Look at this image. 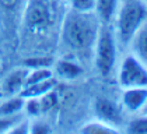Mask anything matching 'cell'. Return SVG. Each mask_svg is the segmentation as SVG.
<instances>
[{
  "label": "cell",
  "mask_w": 147,
  "mask_h": 134,
  "mask_svg": "<svg viewBox=\"0 0 147 134\" xmlns=\"http://www.w3.org/2000/svg\"><path fill=\"white\" fill-rule=\"evenodd\" d=\"M92 109L97 119L109 123L118 129H119V124H122L123 122V108L107 96L95 98Z\"/></svg>",
  "instance_id": "6"
},
{
  "label": "cell",
  "mask_w": 147,
  "mask_h": 134,
  "mask_svg": "<svg viewBox=\"0 0 147 134\" xmlns=\"http://www.w3.org/2000/svg\"><path fill=\"white\" fill-rule=\"evenodd\" d=\"M63 1H67V3H69V1H70V0H63Z\"/></svg>",
  "instance_id": "23"
},
{
  "label": "cell",
  "mask_w": 147,
  "mask_h": 134,
  "mask_svg": "<svg viewBox=\"0 0 147 134\" xmlns=\"http://www.w3.org/2000/svg\"><path fill=\"white\" fill-rule=\"evenodd\" d=\"M20 119H23V116H17V117H3V116H0V134L9 133L10 129H11Z\"/></svg>",
  "instance_id": "18"
},
{
  "label": "cell",
  "mask_w": 147,
  "mask_h": 134,
  "mask_svg": "<svg viewBox=\"0 0 147 134\" xmlns=\"http://www.w3.org/2000/svg\"><path fill=\"white\" fill-rule=\"evenodd\" d=\"M21 0H0V4L7 9V10H11V9H16L18 4H20Z\"/></svg>",
  "instance_id": "20"
},
{
  "label": "cell",
  "mask_w": 147,
  "mask_h": 134,
  "mask_svg": "<svg viewBox=\"0 0 147 134\" xmlns=\"http://www.w3.org/2000/svg\"><path fill=\"white\" fill-rule=\"evenodd\" d=\"M69 6H70V9L76 11L90 13V11L95 10V0H70Z\"/></svg>",
  "instance_id": "17"
},
{
  "label": "cell",
  "mask_w": 147,
  "mask_h": 134,
  "mask_svg": "<svg viewBox=\"0 0 147 134\" xmlns=\"http://www.w3.org/2000/svg\"><path fill=\"white\" fill-rule=\"evenodd\" d=\"M116 80L121 88L147 87V64L129 53L116 67Z\"/></svg>",
  "instance_id": "5"
},
{
  "label": "cell",
  "mask_w": 147,
  "mask_h": 134,
  "mask_svg": "<svg viewBox=\"0 0 147 134\" xmlns=\"http://www.w3.org/2000/svg\"><path fill=\"white\" fill-rule=\"evenodd\" d=\"M52 68L55 77L65 81L77 80L84 74V67L81 66V63L77 59L73 57H62L59 60H55Z\"/></svg>",
  "instance_id": "8"
},
{
  "label": "cell",
  "mask_w": 147,
  "mask_h": 134,
  "mask_svg": "<svg viewBox=\"0 0 147 134\" xmlns=\"http://www.w3.org/2000/svg\"><path fill=\"white\" fill-rule=\"evenodd\" d=\"M121 0H95V10L98 20L102 24H112Z\"/></svg>",
  "instance_id": "12"
},
{
  "label": "cell",
  "mask_w": 147,
  "mask_h": 134,
  "mask_svg": "<svg viewBox=\"0 0 147 134\" xmlns=\"http://www.w3.org/2000/svg\"><path fill=\"white\" fill-rule=\"evenodd\" d=\"M147 17V6L143 0H121L112 27L121 46L127 48L135 32Z\"/></svg>",
  "instance_id": "2"
},
{
  "label": "cell",
  "mask_w": 147,
  "mask_h": 134,
  "mask_svg": "<svg viewBox=\"0 0 147 134\" xmlns=\"http://www.w3.org/2000/svg\"><path fill=\"white\" fill-rule=\"evenodd\" d=\"M52 129L48 126V123L44 122H32V124L30 123V133H35V134H45L49 133Z\"/></svg>",
  "instance_id": "19"
},
{
  "label": "cell",
  "mask_w": 147,
  "mask_h": 134,
  "mask_svg": "<svg viewBox=\"0 0 147 134\" xmlns=\"http://www.w3.org/2000/svg\"><path fill=\"white\" fill-rule=\"evenodd\" d=\"M25 98L21 95H11L4 100H0V116L3 117H17L23 116Z\"/></svg>",
  "instance_id": "11"
},
{
  "label": "cell",
  "mask_w": 147,
  "mask_h": 134,
  "mask_svg": "<svg viewBox=\"0 0 147 134\" xmlns=\"http://www.w3.org/2000/svg\"><path fill=\"white\" fill-rule=\"evenodd\" d=\"M147 102V87L122 88L121 106L129 113H139L143 111Z\"/></svg>",
  "instance_id": "7"
},
{
  "label": "cell",
  "mask_w": 147,
  "mask_h": 134,
  "mask_svg": "<svg viewBox=\"0 0 147 134\" xmlns=\"http://www.w3.org/2000/svg\"><path fill=\"white\" fill-rule=\"evenodd\" d=\"M27 74H28V68L25 66L17 67V68L11 70L6 77L3 78V82H1V92H3L6 96L21 95L24 87H25Z\"/></svg>",
  "instance_id": "9"
},
{
  "label": "cell",
  "mask_w": 147,
  "mask_h": 134,
  "mask_svg": "<svg viewBox=\"0 0 147 134\" xmlns=\"http://www.w3.org/2000/svg\"><path fill=\"white\" fill-rule=\"evenodd\" d=\"M125 131L129 134H147V115L130 119L125 126Z\"/></svg>",
  "instance_id": "15"
},
{
  "label": "cell",
  "mask_w": 147,
  "mask_h": 134,
  "mask_svg": "<svg viewBox=\"0 0 147 134\" xmlns=\"http://www.w3.org/2000/svg\"><path fill=\"white\" fill-rule=\"evenodd\" d=\"M142 113H143V115H147V102H146V105H144V108H143V111H142Z\"/></svg>",
  "instance_id": "21"
},
{
  "label": "cell",
  "mask_w": 147,
  "mask_h": 134,
  "mask_svg": "<svg viewBox=\"0 0 147 134\" xmlns=\"http://www.w3.org/2000/svg\"><path fill=\"white\" fill-rule=\"evenodd\" d=\"M101 21L94 11H76L69 9L60 22L59 42L73 59L79 60L80 56L91 55L100 32Z\"/></svg>",
  "instance_id": "1"
},
{
  "label": "cell",
  "mask_w": 147,
  "mask_h": 134,
  "mask_svg": "<svg viewBox=\"0 0 147 134\" xmlns=\"http://www.w3.org/2000/svg\"><path fill=\"white\" fill-rule=\"evenodd\" d=\"M55 0H28L24 13V25L30 31H46L55 21Z\"/></svg>",
  "instance_id": "4"
},
{
  "label": "cell",
  "mask_w": 147,
  "mask_h": 134,
  "mask_svg": "<svg viewBox=\"0 0 147 134\" xmlns=\"http://www.w3.org/2000/svg\"><path fill=\"white\" fill-rule=\"evenodd\" d=\"M57 78L52 77L49 80H45L42 82H36V84H31V85H25V88L21 92V96L27 98H41L42 95H45L46 92L52 91L56 88Z\"/></svg>",
  "instance_id": "13"
},
{
  "label": "cell",
  "mask_w": 147,
  "mask_h": 134,
  "mask_svg": "<svg viewBox=\"0 0 147 134\" xmlns=\"http://www.w3.org/2000/svg\"><path fill=\"white\" fill-rule=\"evenodd\" d=\"M55 59L49 56H30L24 60L27 68H39V67H53Z\"/></svg>",
  "instance_id": "16"
},
{
  "label": "cell",
  "mask_w": 147,
  "mask_h": 134,
  "mask_svg": "<svg viewBox=\"0 0 147 134\" xmlns=\"http://www.w3.org/2000/svg\"><path fill=\"white\" fill-rule=\"evenodd\" d=\"M119 42L112 24H102L92 49V63L97 73L102 78L111 77L118 67Z\"/></svg>",
  "instance_id": "3"
},
{
  "label": "cell",
  "mask_w": 147,
  "mask_h": 134,
  "mask_svg": "<svg viewBox=\"0 0 147 134\" xmlns=\"http://www.w3.org/2000/svg\"><path fill=\"white\" fill-rule=\"evenodd\" d=\"M130 53L147 64V17L127 45Z\"/></svg>",
  "instance_id": "10"
},
{
  "label": "cell",
  "mask_w": 147,
  "mask_h": 134,
  "mask_svg": "<svg viewBox=\"0 0 147 134\" xmlns=\"http://www.w3.org/2000/svg\"><path fill=\"white\" fill-rule=\"evenodd\" d=\"M143 1H144V3H146V6H147V0H143Z\"/></svg>",
  "instance_id": "22"
},
{
  "label": "cell",
  "mask_w": 147,
  "mask_h": 134,
  "mask_svg": "<svg viewBox=\"0 0 147 134\" xmlns=\"http://www.w3.org/2000/svg\"><path fill=\"white\" fill-rule=\"evenodd\" d=\"M83 133H91V134H97V133H118L121 129L115 127L109 123L100 120V119H94L91 122L84 123V126L80 129Z\"/></svg>",
  "instance_id": "14"
}]
</instances>
